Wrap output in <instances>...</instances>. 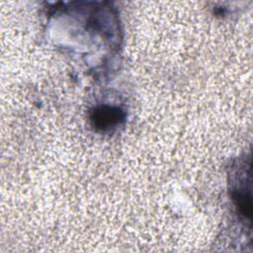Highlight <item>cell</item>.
I'll list each match as a JSON object with an SVG mask.
<instances>
[{"label": "cell", "instance_id": "cell-1", "mask_svg": "<svg viewBox=\"0 0 253 253\" xmlns=\"http://www.w3.org/2000/svg\"><path fill=\"white\" fill-rule=\"evenodd\" d=\"M125 114L117 107L103 106L96 108L91 115L92 126L100 130H109L116 127L123 120Z\"/></svg>", "mask_w": 253, "mask_h": 253}]
</instances>
